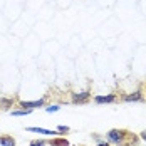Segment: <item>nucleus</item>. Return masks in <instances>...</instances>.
<instances>
[{
	"mask_svg": "<svg viewBox=\"0 0 146 146\" xmlns=\"http://www.w3.org/2000/svg\"><path fill=\"white\" fill-rule=\"evenodd\" d=\"M106 138L116 146H138V136L128 129H109Z\"/></svg>",
	"mask_w": 146,
	"mask_h": 146,
	"instance_id": "nucleus-1",
	"label": "nucleus"
},
{
	"mask_svg": "<svg viewBox=\"0 0 146 146\" xmlns=\"http://www.w3.org/2000/svg\"><path fill=\"white\" fill-rule=\"evenodd\" d=\"M45 99L44 98H40V99H37V101H20V108H24V109H34V108H42L44 106Z\"/></svg>",
	"mask_w": 146,
	"mask_h": 146,
	"instance_id": "nucleus-2",
	"label": "nucleus"
},
{
	"mask_svg": "<svg viewBox=\"0 0 146 146\" xmlns=\"http://www.w3.org/2000/svg\"><path fill=\"white\" fill-rule=\"evenodd\" d=\"M89 98H91L89 91H86V92H76V94H72V102L74 104H86L89 101Z\"/></svg>",
	"mask_w": 146,
	"mask_h": 146,
	"instance_id": "nucleus-3",
	"label": "nucleus"
},
{
	"mask_svg": "<svg viewBox=\"0 0 146 146\" xmlns=\"http://www.w3.org/2000/svg\"><path fill=\"white\" fill-rule=\"evenodd\" d=\"M116 101V96L114 94H108V96H96L94 102L96 104H108V102H114Z\"/></svg>",
	"mask_w": 146,
	"mask_h": 146,
	"instance_id": "nucleus-4",
	"label": "nucleus"
},
{
	"mask_svg": "<svg viewBox=\"0 0 146 146\" xmlns=\"http://www.w3.org/2000/svg\"><path fill=\"white\" fill-rule=\"evenodd\" d=\"M123 101H126V102H136V101H143V92H141V91H136V92H131V94H128V96H124V98H123Z\"/></svg>",
	"mask_w": 146,
	"mask_h": 146,
	"instance_id": "nucleus-5",
	"label": "nucleus"
},
{
	"mask_svg": "<svg viewBox=\"0 0 146 146\" xmlns=\"http://www.w3.org/2000/svg\"><path fill=\"white\" fill-rule=\"evenodd\" d=\"M27 131H30V133H39V134H45V136H54V134H59V131L45 129V128H27Z\"/></svg>",
	"mask_w": 146,
	"mask_h": 146,
	"instance_id": "nucleus-6",
	"label": "nucleus"
},
{
	"mask_svg": "<svg viewBox=\"0 0 146 146\" xmlns=\"http://www.w3.org/2000/svg\"><path fill=\"white\" fill-rule=\"evenodd\" d=\"M0 146H15V139L10 134H0Z\"/></svg>",
	"mask_w": 146,
	"mask_h": 146,
	"instance_id": "nucleus-7",
	"label": "nucleus"
},
{
	"mask_svg": "<svg viewBox=\"0 0 146 146\" xmlns=\"http://www.w3.org/2000/svg\"><path fill=\"white\" fill-rule=\"evenodd\" d=\"M49 145L50 146H69V141H67L66 138H59V136H56V138L50 139Z\"/></svg>",
	"mask_w": 146,
	"mask_h": 146,
	"instance_id": "nucleus-8",
	"label": "nucleus"
},
{
	"mask_svg": "<svg viewBox=\"0 0 146 146\" xmlns=\"http://www.w3.org/2000/svg\"><path fill=\"white\" fill-rule=\"evenodd\" d=\"M14 106V99L12 98H3V99H0V108L2 109H9V108H12Z\"/></svg>",
	"mask_w": 146,
	"mask_h": 146,
	"instance_id": "nucleus-9",
	"label": "nucleus"
},
{
	"mask_svg": "<svg viewBox=\"0 0 146 146\" xmlns=\"http://www.w3.org/2000/svg\"><path fill=\"white\" fill-rule=\"evenodd\" d=\"M32 111H34V109H15V111H10V114H12V116H27Z\"/></svg>",
	"mask_w": 146,
	"mask_h": 146,
	"instance_id": "nucleus-10",
	"label": "nucleus"
},
{
	"mask_svg": "<svg viewBox=\"0 0 146 146\" xmlns=\"http://www.w3.org/2000/svg\"><path fill=\"white\" fill-rule=\"evenodd\" d=\"M59 109H60V108H59L57 104H54V106H47V108H45V113H57Z\"/></svg>",
	"mask_w": 146,
	"mask_h": 146,
	"instance_id": "nucleus-11",
	"label": "nucleus"
},
{
	"mask_svg": "<svg viewBox=\"0 0 146 146\" xmlns=\"http://www.w3.org/2000/svg\"><path fill=\"white\" fill-rule=\"evenodd\" d=\"M47 143L45 141H42V139H35V141H32L29 146H45Z\"/></svg>",
	"mask_w": 146,
	"mask_h": 146,
	"instance_id": "nucleus-12",
	"label": "nucleus"
},
{
	"mask_svg": "<svg viewBox=\"0 0 146 146\" xmlns=\"http://www.w3.org/2000/svg\"><path fill=\"white\" fill-rule=\"evenodd\" d=\"M57 131H59V133H69V131H71V128H69V126H64V124H60V126H57Z\"/></svg>",
	"mask_w": 146,
	"mask_h": 146,
	"instance_id": "nucleus-13",
	"label": "nucleus"
},
{
	"mask_svg": "<svg viewBox=\"0 0 146 146\" xmlns=\"http://www.w3.org/2000/svg\"><path fill=\"white\" fill-rule=\"evenodd\" d=\"M139 139L146 141V129H145V131H141V133H139Z\"/></svg>",
	"mask_w": 146,
	"mask_h": 146,
	"instance_id": "nucleus-14",
	"label": "nucleus"
},
{
	"mask_svg": "<svg viewBox=\"0 0 146 146\" xmlns=\"http://www.w3.org/2000/svg\"><path fill=\"white\" fill-rule=\"evenodd\" d=\"M98 146H111V145H109V143H99Z\"/></svg>",
	"mask_w": 146,
	"mask_h": 146,
	"instance_id": "nucleus-15",
	"label": "nucleus"
}]
</instances>
